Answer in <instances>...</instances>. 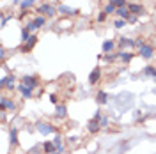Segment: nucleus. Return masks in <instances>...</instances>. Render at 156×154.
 <instances>
[{
    "mask_svg": "<svg viewBox=\"0 0 156 154\" xmlns=\"http://www.w3.org/2000/svg\"><path fill=\"white\" fill-rule=\"evenodd\" d=\"M38 13L46 14V16H55V7L50 5V4H41V5L38 7Z\"/></svg>",
    "mask_w": 156,
    "mask_h": 154,
    "instance_id": "nucleus-1",
    "label": "nucleus"
},
{
    "mask_svg": "<svg viewBox=\"0 0 156 154\" xmlns=\"http://www.w3.org/2000/svg\"><path fill=\"white\" fill-rule=\"evenodd\" d=\"M138 50H140V55H142L144 58H151L153 57V53H154V48H153L151 44H144V46H140Z\"/></svg>",
    "mask_w": 156,
    "mask_h": 154,
    "instance_id": "nucleus-2",
    "label": "nucleus"
},
{
    "mask_svg": "<svg viewBox=\"0 0 156 154\" xmlns=\"http://www.w3.org/2000/svg\"><path fill=\"white\" fill-rule=\"evenodd\" d=\"M117 16H121L122 19H130V16H131V13H130V9L128 7H121V9H117V13H116Z\"/></svg>",
    "mask_w": 156,
    "mask_h": 154,
    "instance_id": "nucleus-3",
    "label": "nucleus"
},
{
    "mask_svg": "<svg viewBox=\"0 0 156 154\" xmlns=\"http://www.w3.org/2000/svg\"><path fill=\"white\" fill-rule=\"evenodd\" d=\"M58 13L68 14V16H73V14H76L78 11L76 9H73V7H68V5H60V7H58Z\"/></svg>",
    "mask_w": 156,
    "mask_h": 154,
    "instance_id": "nucleus-4",
    "label": "nucleus"
},
{
    "mask_svg": "<svg viewBox=\"0 0 156 154\" xmlns=\"http://www.w3.org/2000/svg\"><path fill=\"white\" fill-rule=\"evenodd\" d=\"M128 9H130V13H133V14H142V13H144V7L138 5V4H130Z\"/></svg>",
    "mask_w": 156,
    "mask_h": 154,
    "instance_id": "nucleus-5",
    "label": "nucleus"
},
{
    "mask_svg": "<svg viewBox=\"0 0 156 154\" xmlns=\"http://www.w3.org/2000/svg\"><path fill=\"white\" fill-rule=\"evenodd\" d=\"M36 41H38V37H36V36H32V37L28 39V43H25V44H23L21 52H28V50H30V48H32V46L36 44Z\"/></svg>",
    "mask_w": 156,
    "mask_h": 154,
    "instance_id": "nucleus-6",
    "label": "nucleus"
},
{
    "mask_svg": "<svg viewBox=\"0 0 156 154\" xmlns=\"http://www.w3.org/2000/svg\"><path fill=\"white\" fill-rule=\"evenodd\" d=\"M39 131H41L43 135H48V133L53 131V128H52L50 124H39Z\"/></svg>",
    "mask_w": 156,
    "mask_h": 154,
    "instance_id": "nucleus-7",
    "label": "nucleus"
},
{
    "mask_svg": "<svg viewBox=\"0 0 156 154\" xmlns=\"http://www.w3.org/2000/svg\"><path fill=\"white\" fill-rule=\"evenodd\" d=\"M23 85H27V87H36V78L34 76H25L23 78Z\"/></svg>",
    "mask_w": 156,
    "mask_h": 154,
    "instance_id": "nucleus-8",
    "label": "nucleus"
},
{
    "mask_svg": "<svg viewBox=\"0 0 156 154\" xmlns=\"http://www.w3.org/2000/svg\"><path fill=\"white\" fill-rule=\"evenodd\" d=\"M116 48V43L114 41H105L103 43V52H112Z\"/></svg>",
    "mask_w": 156,
    "mask_h": 154,
    "instance_id": "nucleus-9",
    "label": "nucleus"
},
{
    "mask_svg": "<svg viewBox=\"0 0 156 154\" xmlns=\"http://www.w3.org/2000/svg\"><path fill=\"white\" fill-rule=\"evenodd\" d=\"M32 23H34V27H36V28H41V27H43V25L46 23V19L43 18V16H38V18L32 19Z\"/></svg>",
    "mask_w": 156,
    "mask_h": 154,
    "instance_id": "nucleus-10",
    "label": "nucleus"
},
{
    "mask_svg": "<svg viewBox=\"0 0 156 154\" xmlns=\"http://www.w3.org/2000/svg\"><path fill=\"white\" fill-rule=\"evenodd\" d=\"M99 75H101V71H99V69H94V71L91 73V76H89V81H91V83H96V80H99Z\"/></svg>",
    "mask_w": 156,
    "mask_h": 154,
    "instance_id": "nucleus-11",
    "label": "nucleus"
},
{
    "mask_svg": "<svg viewBox=\"0 0 156 154\" xmlns=\"http://www.w3.org/2000/svg\"><path fill=\"white\" fill-rule=\"evenodd\" d=\"M98 129H99V124H98V119H94V120H91V122H89V131H91V133H96Z\"/></svg>",
    "mask_w": 156,
    "mask_h": 154,
    "instance_id": "nucleus-12",
    "label": "nucleus"
},
{
    "mask_svg": "<svg viewBox=\"0 0 156 154\" xmlns=\"http://www.w3.org/2000/svg\"><path fill=\"white\" fill-rule=\"evenodd\" d=\"M103 13H106V14H116L117 13V7L114 4H108V5H105V11Z\"/></svg>",
    "mask_w": 156,
    "mask_h": 154,
    "instance_id": "nucleus-13",
    "label": "nucleus"
},
{
    "mask_svg": "<svg viewBox=\"0 0 156 154\" xmlns=\"http://www.w3.org/2000/svg\"><path fill=\"white\" fill-rule=\"evenodd\" d=\"M119 58L124 60V62H128V60L133 58V53H130V52H128V53H126V52H121V53H119Z\"/></svg>",
    "mask_w": 156,
    "mask_h": 154,
    "instance_id": "nucleus-14",
    "label": "nucleus"
},
{
    "mask_svg": "<svg viewBox=\"0 0 156 154\" xmlns=\"http://www.w3.org/2000/svg\"><path fill=\"white\" fill-rule=\"evenodd\" d=\"M30 37H32V36H30V30H28L27 27H23V30H21V39L27 43V41H28Z\"/></svg>",
    "mask_w": 156,
    "mask_h": 154,
    "instance_id": "nucleus-15",
    "label": "nucleus"
},
{
    "mask_svg": "<svg viewBox=\"0 0 156 154\" xmlns=\"http://www.w3.org/2000/svg\"><path fill=\"white\" fill-rule=\"evenodd\" d=\"M20 89H21V92H23V96H25V97H30V96H32L30 87H27V85H20Z\"/></svg>",
    "mask_w": 156,
    "mask_h": 154,
    "instance_id": "nucleus-16",
    "label": "nucleus"
},
{
    "mask_svg": "<svg viewBox=\"0 0 156 154\" xmlns=\"http://www.w3.org/2000/svg\"><path fill=\"white\" fill-rule=\"evenodd\" d=\"M110 4H114L117 9H121V7H126V0H110Z\"/></svg>",
    "mask_w": 156,
    "mask_h": 154,
    "instance_id": "nucleus-17",
    "label": "nucleus"
},
{
    "mask_svg": "<svg viewBox=\"0 0 156 154\" xmlns=\"http://www.w3.org/2000/svg\"><path fill=\"white\" fill-rule=\"evenodd\" d=\"M34 2H36V0H23V2H21V9L25 11V9H28V7H32Z\"/></svg>",
    "mask_w": 156,
    "mask_h": 154,
    "instance_id": "nucleus-18",
    "label": "nucleus"
},
{
    "mask_svg": "<svg viewBox=\"0 0 156 154\" xmlns=\"http://www.w3.org/2000/svg\"><path fill=\"white\" fill-rule=\"evenodd\" d=\"M146 75H149V76H156V69L153 66H149V67H146V71H144Z\"/></svg>",
    "mask_w": 156,
    "mask_h": 154,
    "instance_id": "nucleus-19",
    "label": "nucleus"
},
{
    "mask_svg": "<svg viewBox=\"0 0 156 154\" xmlns=\"http://www.w3.org/2000/svg\"><path fill=\"white\" fill-rule=\"evenodd\" d=\"M98 101H99L101 105L106 103V94H105V92H99V94H98Z\"/></svg>",
    "mask_w": 156,
    "mask_h": 154,
    "instance_id": "nucleus-20",
    "label": "nucleus"
},
{
    "mask_svg": "<svg viewBox=\"0 0 156 154\" xmlns=\"http://www.w3.org/2000/svg\"><path fill=\"white\" fill-rule=\"evenodd\" d=\"M124 25H126V19H117V21H116L117 28H121V27H124Z\"/></svg>",
    "mask_w": 156,
    "mask_h": 154,
    "instance_id": "nucleus-21",
    "label": "nucleus"
},
{
    "mask_svg": "<svg viewBox=\"0 0 156 154\" xmlns=\"http://www.w3.org/2000/svg\"><path fill=\"white\" fill-rule=\"evenodd\" d=\"M44 151H46V153H52V151H53V145H52V144H46V145H44ZM53 153H55V151H53Z\"/></svg>",
    "mask_w": 156,
    "mask_h": 154,
    "instance_id": "nucleus-22",
    "label": "nucleus"
},
{
    "mask_svg": "<svg viewBox=\"0 0 156 154\" xmlns=\"http://www.w3.org/2000/svg\"><path fill=\"white\" fill-rule=\"evenodd\" d=\"M105 18H106V13H101V14L98 16V21L101 23V21H105Z\"/></svg>",
    "mask_w": 156,
    "mask_h": 154,
    "instance_id": "nucleus-23",
    "label": "nucleus"
},
{
    "mask_svg": "<svg viewBox=\"0 0 156 154\" xmlns=\"http://www.w3.org/2000/svg\"><path fill=\"white\" fill-rule=\"evenodd\" d=\"M64 114H66V108H64V106H58V115L64 117Z\"/></svg>",
    "mask_w": 156,
    "mask_h": 154,
    "instance_id": "nucleus-24",
    "label": "nucleus"
},
{
    "mask_svg": "<svg viewBox=\"0 0 156 154\" xmlns=\"http://www.w3.org/2000/svg\"><path fill=\"white\" fill-rule=\"evenodd\" d=\"M11 138H13V144H16V131L14 129L11 131Z\"/></svg>",
    "mask_w": 156,
    "mask_h": 154,
    "instance_id": "nucleus-25",
    "label": "nucleus"
},
{
    "mask_svg": "<svg viewBox=\"0 0 156 154\" xmlns=\"http://www.w3.org/2000/svg\"><path fill=\"white\" fill-rule=\"evenodd\" d=\"M27 28H28V30H30V32H32V30H36V27H34V23H32V21H30V23H28V25H27Z\"/></svg>",
    "mask_w": 156,
    "mask_h": 154,
    "instance_id": "nucleus-26",
    "label": "nucleus"
},
{
    "mask_svg": "<svg viewBox=\"0 0 156 154\" xmlns=\"http://www.w3.org/2000/svg\"><path fill=\"white\" fill-rule=\"evenodd\" d=\"M128 21H130V23H135V21H136V14H131V16H130V19H128Z\"/></svg>",
    "mask_w": 156,
    "mask_h": 154,
    "instance_id": "nucleus-27",
    "label": "nucleus"
},
{
    "mask_svg": "<svg viewBox=\"0 0 156 154\" xmlns=\"http://www.w3.org/2000/svg\"><path fill=\"white\" fill-rule=\"evenodd\" d=\"M7 19H9V16H4V18H2V27H5V23H7Z\"/></svg>",
    "mask_w": 156,
    "mask_h": 154,
    "instance_id": "nucleus-28",
    "label": "nucleus"
},
{
    "mask_svg": "<svg viewBox=\"0 0 156 154\" xmlns=\"http://www.w3.org/2000/svg\"><path fill=\"white\" fill-rule=\"evenodd\" d=\"M14 4H18V0H14Z\"/></svg>",
    "mask_w": 156,
    "mask_h": 154,
    "instance_id": "nucleus-29",
    "label": "nucleus"
},
{
    "mask_svg": "<svg viewBox=\"0 0 156 154\" xmlns=\"http://www.w3.org/2000/svg\"><path fill=\"white\" fill-rule=\"evenodd\" d=\"M53 154H58V153H53Z\"/></svg>",
    "mask_w": 156,
    "mask_h": 154,
    "instance_id": "nucleus-30",
    "label": "nucleus"
}]
</instances>
